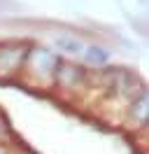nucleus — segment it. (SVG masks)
Returning <instances> with one entry per match:
<instances>
[{"label":"nucleus","mask_w":149,"mask_h":154,"mask_svg":"<svg viewBox=\"0 0 149 154\" xmlns=\"http://www.w3.org/2000/svg\"><path fill=\"white\" fill-rule=\"evenodd\" d=\"M56 66H58V58H56L49 49L33 47V49L26 51V58H23L21 70H26L35 82H47V84H49V82H54Z\"/></svg>","instance_id":"1"},{"label":"nucleus","mask_w":149,"mask_h":154,"mask_svg":"<svg viewBox=\"0 0 149 154\" xmlns=\"http://www.w3.org/2000/svg\"><path fill=\"white\" fill-rule=\"evenodd\" d=\"M26 47L21 45H2L0 47V72H14L21 70L23 58H26Z\"/></svg>","instance_id":"2"},{"label":"nucleus","mask_w":149,"mask_h":154,"mask_svg":"<svg viewBox=\"0 0 149 154\" xmlns=\"http://www.w3.org/2000/svg\"><path fill=\"white\" fill-rule=\"evenodd\" d=\"M82 79H84V72H82V68H79V66L58 61V66H56V72H54V82L63 84V87H77Z\"/></svg>","instance_id":"3"},{"label":"nucleus","mask_w":149,"mask_h":154,"mask_svg":"<svg viewBox=\"0 0 149 154\" xmlns=\"http://www.w3.org/2000/svg\"><path fill=\"white\" fill-rule=\"evenodd\" d=\"M128 119L133 124L140 126H147L149 122V105H147V94L142 91L135 98H130V105H128Z\"/></svg>","instance_id":"4"},{"label":"nucleus","mask_w":149,"mask_h":154,"mask_svg":"<svg viewBox=\"0 0 149 154\" xmlns=\"http://www.w3.org/2000/svg\"><path fill=\"white\" fill-rule=\"evenodd\" d=\"M110 61V51L105 47H98V45H91V47L84 49V63L89 68H102Z\"/></svg>","instance_id":"5"},{"label":"nucleus","mask_w":149,"mask_h":154,"mask_svg":"<svg viewBox=\"0 0 149 154\" xmlns=\"http://www.w3.org/2000/svg\"><path fill=\"white\" fill-rule=\"evenodd\" d=\"M54 45H56V49H58V51H63V54H68V56H79V54L84 51L82 40L70 38V35H61V38H56Z\"/></svg>","instance_id":"6"}]
</instances>
